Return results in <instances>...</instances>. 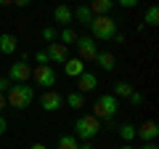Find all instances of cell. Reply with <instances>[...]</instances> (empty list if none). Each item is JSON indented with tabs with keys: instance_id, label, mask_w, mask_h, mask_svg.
Returning <instances> with one entry per match:
<instances>
[{
	"instance_id": "obj_15",
	"label": "cell",
	"mask_w": 159,
	"mask_h": 149,
	"mask_svg": "<svg viewBox=\"0 0 159 149\" xmlns=\"http://www.w3.org/2000/svg\"><path fill=\"white\" fill-rule=\"evenodd\" d=\"M96 64L103 69V72H114L117 59H114V53H109V51H98V53H96Z\"/></svg>"
},
{
	"instance_id": "obj_18",
	"label": "cell",
	"mask_w": 159,
	"mask_h": 149,
	"mask_svg": "<svg viewBox=\"0 0 159 149\" xmlns=\"http://www.w3.org/2000/svg\"><path fill=\"white\" fill-rule=\"evenodd\" d=\"M111 8H114V0H93V3H90L93 16H106Z\"/></svg>"
},
{
	"instance_id": "obj_6",
	"label": "cell",
	"mask_w": 159,
	"mask_h": 149,
	"mask_svg": "<svg viewBox=\"0 0 159 149\" xmlns=\"http://www.w3.org/2000/svg\"><path fill=\"white\" fill-rule=\"evenodd\" d=\"M74 46H77V59H82V61H96V53H98V43L93 40L90 35H77V40H74Z\"/></svg>"
},
{
	"instance_id": "obj_31",
	"label": "cell",
	"mask_w": 159,
	"mask_h": 149,
	"mask_svg": "<svg viewBox=\"0 0 159 149\" xmlns=\"http://www.w3.org/2000/svg\"><path fill=\"white\" fill-rule=\"evenodd\" d=\"M77 149H96V147H93V141H82Z\"/></svg>"
},
{
	"instance_id": "obj_28",
	"label": "cell",
	"mask_w": 159,
	"mask_h": 149,
	"mask_svg": "<svg viewBox=\"0 0 159 149\" xmlns=\"http://www.w3.org/2000/svg\"><path fill=\"white\" fill-rule=\"evenodd\" d=\"M13 83L8 80V77H0V93H8V88H11Z\"/></svg>"
},
{
	"instance_id": "obj_32",
	"label": "cell",
	"mask_w": 159,
	"mask_h": 149,
	"mask_svg": "<svg viewBox=\"0 0 159 149\" xmlns=\"http://www.w3.org/2000/svg\"><path fill=\"white\" fill-rule=\"evenodd\" d=\"M6 107H8V101H6V93H0V112H3Z\"/></svg>"
},
{
	"instance_id": "obj_29",
	"label": "cell",
	"mask_w": 159,
	"mask_h": 149,
	"mask_svg": "<svg viewBox=\"0 0 159 149\" xmlns=\"http://www.w3.org/2000/svg\"><path fill=\"white\" fill-rule=\"evenodd\" d=\"M8 131V120H6V117H3V115H0V136H3V133H6Z\"/></svg>"
},
{
	"instance_id": "obj_5",
	"label": "cell",
	"mask_w": 159,
	"mask_h": 149,
	"mask_svg": "<svg viewBox=\"0 0 159 149\" xmlns=\"http://www.w3.org/2000/svg\"><path fill=\"white\" fill-rule=\"evenodd\" d=\"M32 80L37 83L40 88H45V91H51L53 85L58 83V72L51 67V64H37V67L32 69Z\"/></svg>"
},
{
	"instance_id": "obj_27",
	"label": "cell",
	"mask_w": 159,
	"mask_h": 149,
	"mask_svg": "<svg viewBox=\"0 0 159 149\" xmlns=\"http://www.w3.org/2000/svg\"><path fill=\"white\" fill-rule=\"evenodd\" d=\"M114 3H119L122 8H135L138 3H141V0H114Z\"/></svg>"
},
{
	"instance_id": "obj_26",
	"label": "cell",
	"mask_w": 159,
	"mask_h": 149,
	"mask_svg": "<svg viewBox=\"0 0 159 149\" xmlns=\"http://www.w3.org/2000/svg\"><path fill=\"white\" fill-rule=\"evenodd\" d=\"M34 61H37V64H51V61H48V53H45V48H40V51L34 53Z\"/></svg>"
},
{
	"instance_id": "obj_23",
	"label": "cell",
	"mask_w": 159,
	"mask_h": 149,
	"mask_svg": "<svg viewBox=\"0 0 159 149\" xmlns=\"http://www.w3.org/2000/svg\"><path fill=\"white\" fill-rule=\"evenodd\" d=\"M143 24H146V27H157V24H159V8H157V6H148V8H146Z\"/></svg>"
},
{
	"instance_id": "obj_14",
	"label": "cell",
	"mask_w": 159,
	"mask_h": 149,
	"mask_svg": "<svg viewBox=\"0 0 159 149\" xmlns=\"http://www.w3.org/2000/svg\"><path fill=\"white\" fill-rule=\"evenodd\" d=\"M64 72L69 74V77H74V80H77L80 74L85 72V61H82V59H66V61H64Z\"/></svg>"
},
{
	"instance_id": "obj_9",
	"label": "cell",
	"mask_w": 159,
	"mask_h": 149,
	"mask_svg": "<svg viewBox=\"0 0 159 149\" xmlns=\"http://www.w3.org/2000/svg\"><path fill=\"white\" fill-rule=\"evenodd\" d=\"M45 53H48V61L51 64H64L69 59V48L66 46H61V43H48L45 46Z\"/></svg>"
},
{
	"instance_id": "obj_36",
	"label": "cell",
	"mask_w": 159,
	"mask_h": 149,
	"mask_svg": "<svg viewBox=\"0 0 159 149\" xmlns=\"http://www.w3.org/2000/svg\"><path fill=\"white\" fill-rule=\"evenodd\" d=\"M0 6L6 8V6H13V0H0Z\"/></svg>"
},
{
	"instance_id": "obj_17",
	"label": "cell",
	"mask_w": 159,
	"mask_h": 149,
	"mask_svg": "<svg viewBox=\"0 0 159 149\" xmlns=\"http://www.w3.org/2000/svg\"><path fill=\"white\" fill-rule=\"evenodd\" d=\"M64 104L80 112V109L85 107V93H80V91H72V93H66V96H64Z\"/></svg>"
},
{
	"instance_id": "obj_20",
	"label": "cell",
	"mask_w": 159,
	"mask_h": 149,
	"mask_svg": "<svg viewBox=\"0 0 159 149\" xmlns=\"http://www.w3.org/2000/svg\"><path fill=\"white\" fill-rule=\"evenodd\" d=\"M133 91H135V88H133L130 83H125V80H117V83H114V91H111V96H117V99H127Z\"/></svg>"
},
{
	"instance_id": "obj_30",
	"label": "cell",
	"mask_w": 159,
	"mask_h": 149,
	"mask_svg": "<svg viewBox=\"0 0 159 149\" xmlns=\"http://www.w3.org/2000/svg\"><path fill=\"white\" fill-rule=\"evenodd\" d=\"M32 0H13V6H19V8H27Z\"/></svg>"
},
{
	"instance_id": "obj_33",
	"label": "cell",
	"mask_w": 159,
	"mask_h": 149,
	"mask_svg": "<svg viewBox=\"0 0 159 149\" xmlns=\"http://www.w3.org/2000/svg\"><path fill=\"white\" fill-rule=\"evenodd\" d=\"M111 40H117V43H125V32H117V35L111 37Z\"/></svg>"
},
{
	"instance_id": "obj_7",
	"label": "cell",
	"mask_w": 159,
	"mask_h": 149,
	"mask_svg": "<svg viewBox=\"0 0 159 149\" xmlns=\"http://www.w3.org/2000/svg\"><path fill=\"white\" fill-rule=\"evenodd\" d=\"M40 107L45 109V112H58V109L64 107V96L51 88V91H45L43 96H40Z\"/></svg>"
},
{
	"instance_id": "obj_25",
	"label": "cell",
	"mask_w": 159,
	"mask_h": 149,
	"mask_svg": "<svg viewBox=\"0 0 159 149\" xmlns=\"http://www.w3.org/2000/svg\"><path fill=\"white\" fill-rule=\"evenodd\" d=\"M127 99H130V104H133V107H141V104H143V93H141V91H133Z\"/></svg>"
},
{
	"instance_id": "obj_22",
	"label": "cell",
	"mask_w": 159,
	"mask_h": 149,
	"mask_svg": "<svg viewBox=\"0 0 159 149\" xmlns=\"http://www.w3.org/2000/svg\"><path fill=\"white\" fill-rule=\"evenodd\" d=\"M77 147H80V141L72 133H61V136H58V149H77Z\"/></svg>"
},
{
	"instance_id": "obj_35",
	"label": "cell",
	"mask_w": 159,
	"mask_h": 149,
	"mask_svg": "<svg viewBox=\"0 0 159 149\" xmlns=\"http://www.w3.org/2000/svg\"><path fill=\"white\" fill-rule=\"evenodd\" d=\"M141 149H159V147H157V144H154V141H148V144H143Z\"/></svg>"
},
{
	"instance_id": "obj_8",
	"label": "cell",
	"mask_w": 159,
	"mask_h": 149,
	"mask_svg": "<svg viewBox=\"0 0 159 149\" xmlns=\"http://www.w3.org/2000/svg\"><path fill=\"white\" fill-rule=\"evenodd\" d=\"M8 80H11V83H27V80H32V67L24 64V61L11 64V69H8Z\"/></svg>"
},
{
	"instance_id": "obj_4",
	"label": "cell",
	"mask_w": 159,
	"mask_h": 149,
	"mask_svg": "<svg viewBox=\"0 0 159 149\" xmlns=\"http://www.w3.org/2000/svg\"><path fill=\"white\" fill-rule=\"evenodd\" d=\"M117 32H119V29H117V22H114L109 13H106V16H96V19L90 22V37H93L96 43L111 40Z\"/></svg>"
},
{
	"instance_id": "obj_24",
	"label": "cell",
	"mask_w": 159,
	"mask_h": 149,
	"mask_svg": "<svg viewBox=\"0 0 159 149\" xmlns=\"http://www.w3.org/2000/svg\"><path fill=\"white\" fill-rule=\"evenodd\" d=\"M43 40H45V43H56L58 40V29L56 27H45V29H43Z\"/></svg>"
},
{
	"instance_id": "obj_13",
	"label": "cell",
	"mask_w": 159,
	"mask_h": 149,
	"mask_svg": "<svg viewBox=\"0 0 159 149\" xmlns=\"http://www.w3.org/2000/svg\"><path fill=\"white\" fill-rule=\"evenodd\" d=\"M16 48H19L16 35H11V32H3V35H0V53L11 56V53H16Z\"/></svg>"
},
{
	"instance_id": "obj_21",
	"label": "cell",
	"mask_w": 159,
	"mask_h": 149,
	"mask_svg": "<svg viewBox=\"0 0 159 149\" xmlns=\"http://www.w3.org/2000/svg\"><path fill=\"white\" fill-rule=\"evenodd\" d=\"M74 40H77V32H74L72 27H64L61 29V35H58V43H61V46H74Z\"/></svg>"
},
{
	"instance_id": "obj_12",
	"label": "cell",
	"mask_w": 159,
	"mask_h": 149,
	"mask_svg": "<svg viewBox=\"0 0 159 149\" xmlns=\"http://www.w3.org/2000/svg\"><path fill=\"white\" fill-rule=\"evenodd\" d=\"M77 91L80 93H90V91H96V85H98V77H96V74H93V72H82V74H80V77H77Z\"/></svg>"
},
{
	"instance_id": "obj_3",
	"label": "cell",
	"mask_w": 159,
	"mask_h": 149,
	"mask_svg": "<svg viewBox=\"0 0 159 149\" xmlns=\"http://www.w3.org/2000/svg\"><path fill=\"white\" fill-rule=\"evenodd\" d=\"M6 101H8V107H13V109H27L29 104L34 101V88L27 85V83H13V85L8 88V93H6Z\"/></svg>"
},
{
	"instance_id": "obj_16",
	"label": "cell",
	"mask_w": 159,
	"mask_h": 149,
	"mask_svg": "<svg viewBox=\"0 0 159 149\" xmlns=\"http://www.w3.org/2000/svg\"><path fill=\"white\" fill-rule=\"evenodd\" d=\"M53 19H56L58 24H61V27H72V8L69 6H56L53 8Z\"/></svg>"
},
{
	"instance_id": "obj_1",
	"label": "cell",
	"mask_w": 159,
	"mask_h": 149,
	"mask_svg": "<svg viewBox=\"0 0 159 149\" xmlns=\"http://www.w3.org/2000/svg\"><path fill=\"white\" fill-rule=\"evenodd\" d=\"M119 99L117 96H111V93H101V96L96 99V107H93V115L98 117L101 123H106V125H111L114 123V117L119 115Z\"/></svg>"
},
{
	"instance_id": "obj_2",
	"label": "cell",
	"mask_w": 159,
	"mask_h": 149,
	"mask_svg": "<svg viewBox=\"0 0 159 149\" xmlns=\"http://www.w3.org/2000/svg\"><path fill=\"white\" fill-rule=\"evenodd\" d=\"M101 125L103 123L98 120L96 115H80L74 120V138L77 141H93V138L101 133Z\"/></svg>"
},
{
	"instance_id": "obj_10",
	"label": "cell",
	"mask_w": 159,
	"mask_h": 149,
	"mask_svg": "<svg viewBox=\"0 0 159 149\" xmlns=\"http://www.w3.org/2000/svg\"><path fill=\"white\" fill-rule=\"evenodd\" d=\"M157 136H159V125L154 120H146L143 125H135V138H141L143 144L157 141Z\"/></svg>"
},
{
	"instance_id": "obj_11",
	"label": "cell",
	"mask_w": 159,
	"mask_h": 149,
	"mask_svg": "<svg viewBox=\"0 0 159 149\" xmlns=\"http://www.w3.org/2000/svg\"><path fill=\"white\" fill-rule=\"evenodd\" d=\"M93 11H90V6H77V8H72V22H80L82 27H90V22H93Z\"/></svg>"
},
{
	"instance_id": "obj_34",
	"label": "cell",
	"mask_w": 159,
	"mask_h": 149,
	"mask_svg": "<svg viewBox=\"0 0 159 149\" xmlns=\"http://www.w3.org/2000/svg\"><path fill=\"white\" fill-rule=\"evenodd\" d=\"M29 149H48V147H45V144H40V141H34V144H32Z\"/></svg>"
},
{
	"instance_id": "obj_37",
	"label": "cell",
	"mask_w": 159,
	"mask_h": 149,
	"mask_svg": "<svg viewBox=\"0 0 159 149\" xmlns=\"http://www.w3.org/2000/svg\"><path fill=\"white\" fill-rule=\"evenodd\" d=\"M119 149H135V147H133V144H122Z\"/></svg>"
},
{
	"instance_id": "obj_19",
	"label": "cell",
	"mask_w": 159,
	"mask_h": 149,
	"mask_svg": "<svg viewBox=\"0 0 159 149\" xmlns=\"http://www.w3.org/2000/svg\"><path fill=\"white\" fill-rule=\"evenodd\" d=\"M117 131H119V138L125 144L135 141V125H133V123H122V125H117Z\"/></svg>"
}]
</instances>
